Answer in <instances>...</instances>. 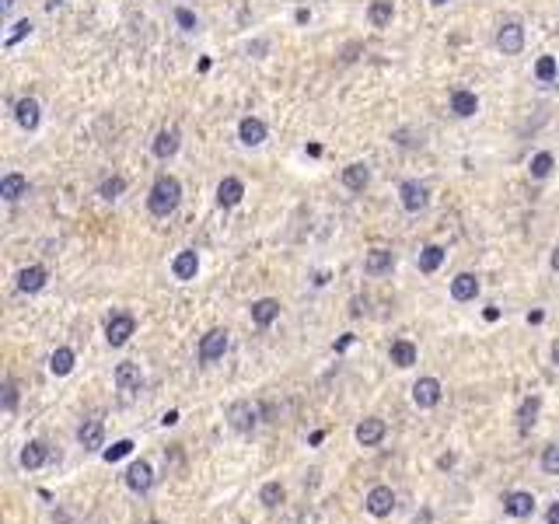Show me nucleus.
<instances>
[{
	"label": "nucleus",
	"mask_w": 559,
	"mask_h": 524,
	"mask_svg": "<svg viewBox=\"0 0 559 524\" xmlns=\"http://www.w3.org/2000/svg\"><path fill=\"white\" fill-rule=\"evenodd\" d=\"M178 200H182V186L175 175H158L154 186H151V196H147V206L154 217H172L178 210Z\"/></svg>",
	"instance_id": "1"
},
{
	"label": "nucleus",
	"mask_w": 559,
	"mask_h": 524,
	"mask_svg": "<svg viewBox=\"0 0 559 524\" xmlns=\"http://www.w3.org/2000/svg\"><path fill=\"white\" fill-rule=\"evenodd\" d=\"M133 328H136V319H133V315H126V311L112 315V319L105 322V339H109V346H126Z\"/></svg>",
	"instance_id": "2"
},
{
	"label": "nucleus",
	"mask_w": 559,
	"mask_h": 524,
	"mask_svg": "<svg viewBox=\"0 0 559 524\" xmlns=\"http://www.w3.org/2000/svg\"><path fill=\"white\" fill-rule=\"evenodd\" d=\"M398 196H402V206H406L409 213H420V210H427V203H430V189H427L423 182L409 178V182L398 186Z\"/></svg>",
	"instance_id": "3"
},
{
	"label": "nucleus",
	"mask_w": 559,
	"mask_h": 524,
	"mask_svg": "<svg viewBox=\"0 0 559 524\" xmlns=\"http://www.w3.org/2000/svg\"><path fill=\"white\" fill-rule=\"evenodd\" d=\"M227 353V332L224 328H210L203 339H200V360L203 363H214Z\"/></svg>",
	"instance_id": "4"
},
{
	"label": "nucleus",
	"mask_w": 559,
	"mask_h": 524,
	"mask_svg": "<svg viewBox=\"0 0 559 524\" xmlns=\"http://www.w3.org/2000/svg\"><path fill=\"white\" fill-rule=\"evenodd\" d=\"M367 510H371L374 518H388V514L395 510V493H391V486H374V489L367 493Z\"/></svg>",
	"instance_id": "5"
},
{
	"label": "nucleus",
	"mask_w": 559,
	"mask_h": 524,
	"mask_svg": "<svg viewBox=\"0 0 559 524\" xmlns=\"http://www.w3.org/2000/svg\"><path fill=\"white\" fill-rule=\"evenodd\" d=\"M413 402L420 405V409H433V405L440 402V381L437 378H420L413 385Z\"/></svg>",
	"instance_id": "6"
},
{
	"label": "nucleus",
	"mask_w": 559,
	"mask_h": 524,
	"mask_svg": "<svg viewBox=\"0 0 559 524\" xmlns=\"http://www.w3.org/2000/svg\"><path fill=\"white\" fill-rule=\"evenodd\" d=\"M496 46H500L507 56H517V53L524 49V28H521L517 21H507V25L496 32Z\"/></svg>",
	"instance_id": "7"
},
{
	"label": "nucleus",
	"mask_w": 559,
	"mask_h": 524,
	"mask_svg": "<svg viewBox=\"0 0 559 524\" xmlns=\"http://www.w3.org/2000/svg\"><path fill=\"white\" fill-rule=\"evenodd\" d=\"M14 119H18L21 129H36L39 119H43L39 102H36V98H18V102H14Z\"/></svg>",
	"instance_id": "8"
},
{
	"label": "nucleus",
	"mask_w": 559,
	"mask_h": 524,
	"mask_svg": "<svg viewBox=\"0 0 559 524\" xmlns=\"http://www.w3.org/2000/svg\"><path fill=\"white\" fill-rule=\"evenodd\" d=\"M245 196V182L241 178H234V175H227L220 186H217V203L224 206V210H231V206H238Z\"/></svg>",
	"instance_id": "9"
},
{
	"label": "nucleus",
	"mask_w": 559,
	"mask_h": 524,
	"mask_svg": "<svg viewBox=\"0 0 559 524\" xmlns=\"http://www.w3.org/2000/svg\"><path fill=\"white\" fill-rule=\"evenodd\" d=\"M256 423H259V405H252V402L231 405V427H234V430L249 434V430H252Z\"/></svg>",
	"instance_id": "10"
},
{
	"label": "nucleus",
	"mask_w": 559,
	"mask_h": 524,
	"mask_svg": "<svg viewBox=\"0 0 559 524\" xmlns=\"http://www.w3.org/2000/svg\"><path fill=\"white\" fill-rule=\"evenodd\" d=\"M451 112H455L458 119L475 116V112H479V98H475V91H465V87L451 91Z\"/></svg>",
	"instance_id": "11"
},
{
	"label": "nucleus",
	"mask_w": 559,
	"mask_h": 524,
	"mask_svg": "<svg viewBox=\"0 0 559 524\" xmlns=\"http://www.w3.org/2000/svg\"><path fill=\"white\" fill-rule=\"evenodd\" d=\"M238 137H241L245 147H259L266 140V122L256 119V116H245V119L238 122Z\"/></svg>",
	"instance_id": "12"
},
{
	"label": "nucleus",
	"mask_w": 559,
	"mask_h": 524,
	"mask_svg": "<svg viewBox=\"0 0 559 524\" xmlns=\"http://www.w3.org/2000/svg\"><path fill=\"white\" fill-rule=\"evenodd\" d=\"M151 483H154L151 465H147V461H133V465H129V472H126V486H129V489H133V493H147Z\"/></svg>",
	"instance_id": "13"
},
{
	"label": "nucleus",
	"mask_w": 559,
	"mask_h": 524,
	"mask_svg": "<svg viewBox=\"0 0 559 524\" xmlns=\"http://www.w3.org/2000/svg\"><path fill=\"white\" fill-rule=\"evenodd\" d=\"M196 269H200V255L192 252V248H185V252H178L172 262V273L175 280H192L196 277Z\"/></svg>",
	"instance_id": "14"
},
{
	"label": "nucleus",
	"mask_w": 559,
	"mask_h": 524,
	"mask_svg": "<svg viewBox=\"0 0 559 524\" xmlns=\"http://www.w3.org/2000/svg\"><path fill=\"white\" fill-rule=\"evenodd\" d=\"M381 437H385V419H378V416H371V419H364V423L357 427V441L364 444V447L381 444Z\"/></svg>",
	"instance_id": "15"
},
{
	"label": "nucleus",
	"mask_w": 559,
	"mask_h": 524,
	"mask_svg": "<svg viewBox=\"0 0 559 524\" xmlns=\"http://www.w3.org/2000/svg\"><path fill=\"white\" fill-rule=\"evenodd\" d=\"M28 193V182H25V175H18V171H7L4 178H0V196L7 203H14V200H21Z\"/></svg>",
	"instance_id": "16"
},
{
	"label": "nucleus",
	"mask_w": 559,
	"mask_h": 524,
	"mask_svg": "<svg viewBox=\"0 0 559 524\" xmlns=\"http://www.w3.org/2000/svg\"><path fill=\"white\" fill-rule=\"evenodd\" d=\"M178 129H161L158 137H154V158H161V161H168L178 154Z\"/></svg>",
	"instance_id": "17"
},
{
	"label": "nucleus",
	"mask_w": 559,
	"mask_h": 524,
	"mask_svg": "<svg viewBox=\"0 0 559 524\" xmlns=\"http://www.w3.org/2000/svg\"><path fill=\"white\" fill-rule=\"evenodd\" d=\"M45 280H49L45 266H28V269H21V273H18V290L36 294V290H43V287H45Z\"/></svg>",
	"instance_id": "18"
},
{
	"label": "nucleus",
	"mask_w": 559,
	"mask_h": 524,
	"mask_svg": "<svg viewBox=\"0 0 559 524\" xmlns=\"http://www.w3.org/2000/svg\"><path fill=\"white\" fill-rule=\"evenodd\" d=\"M391 266H395V259H391L388 248H374V252L364 259V273H367V277H381V273H388Z\"/></svg>",
	"instance_id": "19"
},
{
	"label": "nucleus",
	"mask_w": 559,
	"mask_h": 524,
	"mask_svg": "<svg viewBox=\"0 0 559 524\" xmlns=\"http://www.w3.org/2000/svg\"><path fill=\"white\" fill-rule=\"evenodd\" d=\"M504 510H507L511 518H531L535 496H531V493H511V496L504 500Z\"/></svg>",
	"instance_id": "20"
},
{
	"label": "nucleus",
	"mask_w": 559,
	"mask_h": 524,
	"mask_svg": "<svg viewBox=\"0 0 559 524\" xmlns=\"http://www.w3.org/2000/svg\"><path fill=\"white\" fill-rule=\"evenodd\" d=\"M116 385H119V392H136V388L143 385L140 367H136V363H119V367H116Z\"/></svg>",
	"instance_id": "21"
},
{
	"label": "nucleus",
	"mask_w": 559,
	"mask_h": 524,
	"mask_svg": "<svg viewBox=\"0 0 559 524\" xmlns=\"http://www.w3.org/2000/svg\"><path fill=\"white\" fill-rule=\"evenodd\" d=\"M475 294H479V280H475L472 273H458L451 280V297L455 301H475Z\"/></svg>",
	"instance_id": "22"
},
{
	"label": "nucleus",
	"mask_w": 559,
	"mask_h": 524,
	"mask_svg": "<svg viewBox=\"0 0 559 524\" xmlns=\"http://www.w3.org/2000/svg\"><path fill=\"white\" fill-rule=\"evenodd\" d=\"M343 182H346V189H353V193H364L367 189V182H371V168L364 161H357V164H349L343 171Z\"/></svg>",
	"instance_id": "23"
},
{
	"label": "nucleus",
	"mask_w": 559,
	"mask_h": 524,
	"mask_svg": "<svg viewBox=\"0 0 559 524\" xmlns=\"http://www.w3.org/2000/svg\"><path fill=\"white\" fill-rule=\"evenodd\" d=\"M538 409H542V399H538V395H528V399L521 402V409H517V427H521V434H528V430L535 427Z\"/></svg>",
	"instance_id": "24"
},
{
	"label": "nucleus",
	"mask_w": 559,
	"mask_h": 524,
	"mask_svg": "<svg viewBox=\"0 0 559 524\" xmlns=\"http://www.w3.org/2000/svg\"><path fill=\"white\" fill-rule=\"evenodd\" d=\"M280 319V301H273V297H262L252 304V322L256 325H273Z\"/></svg>",
	"instance_id": "25"
},
{
	"label": "nucleus",
	"mask_w": 559,
	"mask_h": 524,
	"mask_svg": "<svg viewBox=\"0 0 559 524\" xmlns=\"http://www.w3.org/2000/svg\"><path fill=\"white\" fill-rule=\"evenodd\" d=\"M77 441L85 444L87 451H98L102 441H105V427H102V419H87L85 427L77 430Z\"/></svg>",
	"instance_id": "26"
},
{
	"label": "nucleus",
	"mask_w": 559,
	"mask_h": 524,
	"mask_svg": "<svg viewBox=\"0 0 559 524\" xmlns=\"http://www.w3.org/2000/svg\"><path fill=\"white\" fill-rule=\"evenodd\" d=\"M45 461H49V447L43 441H32L21 447V465L25 469H43Z\"/></svg>",
	"instance_id": "27"
},
{
	"label": "nucleus",
	"mask_w": 559,
	"mask_h": 524,
	"mask_svg": "<svg viewBox=\"0 0 559 524\" xmlns=\"http://www.w3.org/2000/svg\"><path fill=\"white\" fill-rule=\"evenodd\" d=\"M74 363H77L74 350H70V346H60V350L49 357V370H53L56 378H63V374H70V370H74Z\"/></svg>",
	"instance_id": "28"
},
{
	"label": "nucleus",
	"mask_w": 559,
	"mask_h": 524,
	"mask_svg": "<svg viewBox=\"0 0 559 524\" xmlns=\"http://www.w3.org/2000/svg\"><path fill=\"white\" fill-rule=\"evenodd\" d=\"M391 363L395 367H413L416 363V346L409 339H395L391 343Z\"/></svg>",
	"instance_id": "29"
},
{
	"label": "nucleus",
	"mask_w": 559,
	"mask_h": 524,
	"mask_svg": "<svg viewBox=\"0 0 559 524\" xmlns=\"http://www.w3.org/2000/svg\"><path fill=\"white\" fill-rule=\"evenodd\" d=\"M553 168H556V158L549 154V151H538L535 158H531V164H528V171H531V178H549L553 175Z\"/></svg>",
	"instance_id": "30"
},
{
	"label": "nucleus",
	"mask_w": 559,
	"mask_h": 524,
	"mask_svg": "<svg viewBox=\"0 0 559 524\" xmlns=\"http://www.w3.org/2000/svg\"><path fill=\"white\" fill-rule=\"evenodd\" d=\"M391 14H395L391 0H374V4L367 7V18H371V25H374V28H385L388 21H391Z\"/></svg>",
	"instance_id": "31"
},
{
	"label": "nucleus",
	"mask_w": 559,
	"mask_h": 524,
	"mask_svg": "<svg viewBox=\"0 0 559 524\" xmlns=\"http://www.w3.org/2000/svg\"><path fill=\"white\" fill-rule=\"evenodd\" d=\"M440 262H444V248H440V245H427V248L420 252V273H437Z\"/></svg>",
	"instance_id": "32"
},
{
	"label": "nucleus",
	"mask_w": 559,
	"mask_h": 524,
	"mask_svg": "<svg viewBox=\"0 0 559 524\" xmlns=\"http://www.w3.org/2000/svg\"><path fill=\"white\" fill-rule=\"evenodd\" d=\"M126 193V178L123 175H112V178H105L102 186H98V196L102 200H119Z\"/></svg>",
	"instance_id": "33"
},
{
	"label": "nucleus",
	"mask_w": 559,
	"mask_h": 524,
	"mask_svg": "<svg viewBox=\"0 0 559 524\" xmlns=\"http://www.w3.org/2000/svg\"><path fill=\"white\" fill-rule=\"evenodd\" d=\"M556 74H559L556 56H538V63H535V77H538L542 84H553L556 81Z\"/></svg>",
	"instance_id": "34"
},
{
	"label": "nucleus",
	"mask_w": 559,
	"mask_h": 524,
	"mask_svg": "<svg viewBox=\"0 0 559 524\" xmlns=\"http://www.w3.org/2000/svg\"><path fill=\"white\" fill-rule=\"evenodd\" d=\"M259 500H262L266 507H280V503H283V486H280V483H266V486H262V493H259Z\"/></svg>",
	"instance_id": "35"
},
{
	"label": "nucleus",
	"mask_w": 559,
	"mask_h": 524,
	"mask_svg": "<svg viewBox=\"0 0 559 524\" xmlns=\"http://www.w3.org/2000/svg\"><path fill=\"white\" fill-rule=\"evenodd\" d=\"M129 451H133V441H116V444H112V447H105V451H102V458H105V461L112 465V461H119V458H126Z\"/></svg>",
	"instance_id": "36"
},
{
	"label": "nucleus",
	"mask_w": 559,
	"mask_h": 524,
	"mask_svg": "<svg viewBox=\"0 0 559 524\" xmlns=\"http://www.w3.org/2000/svg\"><path fill=\"white\" fill-rule=\"evenodd\" d=\"M25 36H32V21H28V18H21V21L14 25V32L7 36V42H4V46H7V49H14V46L25 39Z\"/></svg>",
	"instance_id": "37"
},
{
	"label": "nucleus",
	"mask_w": 559,
	"mask_h": 524,
	"mask_svg": "<svg viewBox=\"0 0 559 524\" xmlns=\"http://www.w3.org/2000/svg\"><path fill=\"white\" fill-rule=\"evenodd\" d=\"M542 469H546L549 476H559V444L546 447V454H542Z\"/></svg>",
	"instance_id": "38"
},
{
	"label": "nucleus",
	"mask_w": 559,
	"mask_h": 524,
	"mask_svg": "<svg viewBox=\"0 0 559 524\" xmlns=\"http://www.w3.org/2000/svg\"><path fill=\"white\" fill-rule=\"evenodd\" d=\"M175 21H178L185 32H196V28H200V21H196V14H192L189 7H175Z\"/></svg>",
	"instance_id": "39"
},
{
	"label": "nucleus",
	"mask_w": 559,
	"mask_h": 524,
	"mask_svg": "<svg viewBox=\"0 0 559 524\" xmlns=\"http://www.w3.org/2000/svg\"><path fill=\"white\" fill-rule=\"evenodd\" d=\"M14 405H18V385H14V381H4V409L11 412Z\"/></svg>",
	"instance_id": "40"
},
{
	"label": "nucleus",
	"mask_w": 559,
	"mask_h": 524,
	"mask_svg": "<svg viewBox=\"0 0 559 524\" xmlns=\"http://www.w3.org/2000/svg\"><path fill=\"white\" fill-rule=\"evenodd\" d=\"M546 521H549V524H559V500H556V503H553V507H549V514H546Z\"/></svg>",
	"instance_id": "41"
},
{
	"label": "nucleus",
	"mask_w": 559,
	"mask_h": 524,
	"mask_svg": "<svg viewBox=\"0 0 559 524\" xmlns=\"http://www.w3.org/2000/svg\"><path fill=\"white\" fill-rule=\"evenodd\" d=\"M161 423H165V427H172V423H178V412H175V409H172V412H165V419H161Z\"/></svg>",
	"instance_id": "42"
},
{
	"label": "nucleus",
	"mask_w": 559,
	"mask_h": 524,
	"mask_svg": "<svg viewBox=\"0 0 559 524\" xmlns=\"http://www.w3.org/2000/svg\"><path fill=\"white\" fill-rule=\"evenodd\" d=\"M500 319V308H486V322H496Z\"/></svg>",
	"instance_id": "43"
},
{
	"label": "nucleus",
	"mask_w": 559,
	"mask_h": 524,
	"mask_svg": "<svg viewBox=\"0 0 559 524\" xmlns=\"http://www.w3.org/2000/svg\"><path fill=\"white\" fill-rule=\"evenodd\" d=\"M294 18H298V25H308V21H311V14H308L304 7H301V11H298V14H294Z\"/></svg>",
	"instance_id": "44"
},
{
	"label": "nucleus",
	"mask_w": 559,
	"mask_h": 524,
	"mask_svg": "<svg viewBox=\"0 0 559 524\" xmlns=\"http://www.w3.org/2000/svg\"><path fill=\"white\" fill-rule=\"evenodd\" d=\"M553 269H556V273H559V245H556V248H553Z\"/></svg>",
	"instance_id": "45"
},
{
	"label": "nucleus",
	"mask_w": 559,
	"mask_h": 524,
	"mask_svg": "<svg viewBox=\"0 0 559 524\" xmlns=\"http://www.w3.org/2000/svg\"><path fill=\"white\" fill-rule=\"evenodd\" d=\"M0 7H4V14H7V11L14 7V0H0Z\"/></svg>",
	"instance_id": "46"
},
{
	"label": "nucleus",
	"mask_w": 559,
	"mask_h": 524,
	"mask_svg": "<svg viewBox=\"0 0 559 524\" xmlns=\"http://www.w3.org/2000/svg\"><path fill=\"white\" fill-rule=\"evenodd\" d=\"M430 4H437V7H444V4H451V0H430Z\"/></svg>",
	"instance_id": "47"
},
{
	"label": "nucleus",
	"mask_w": 559,
	"mask_h": 524,
	"mask_svg": "<svg viewBox=\"0 0 559 524\" xmlns=\"http://www.w3.org/2000/svg\"><path fill=\"white\" fill-rule=\"evenodd\" d=\"M553 360H556V363H559V343H556V350H553Z\"/></svg>",
	"instance_id": "48"
},
{
	"label": "nucleus",
	"mask_w": 559,
	"mask_h": 524,
	"mask_svg": "<svg viewBox=\"0 0 559 524\" xmlns=\"http://www.w3.org/2000/svg\"><path fill=\"white\" fill-rule=\"evenodd\" d=\"M56 4H60V0H49V7H56Z\"/></svg>",
	"instance_id": "49"
},
{
	"label": "nucleus",
	"mask_w": 559,
	"mask_h": 524,
	"mask_svg": "<svg viewBox=\"0 0 559 524\" xmlns=\"http://www.w3.org/2000/svg\"><path fill=\"white\" fill-rule=\"evenodd\" d=\"M147 524H161V521H147Z\"/></svg>",
	"instance_id": "50"
}]
</instances>
